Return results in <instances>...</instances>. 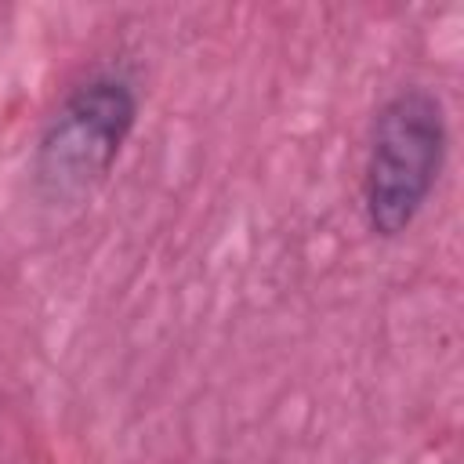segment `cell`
Listing matches in <instances>:
<instances>
[{"instance_id": "1", "label": "cell", "mask_w": 464, "mask_h": 464, "mask_svg": "<svg viewBox=\"0 0 464 464\" xmlns=\"http://www.w3.org/2000/svg\"><path fill=\"white\" fill-rule=\"evenodd\" d=\"M450 156L442 98L410 83L373 116L362 160V221L377 239H399L428 207Z\"/></svg>"}, {"instance_id": "2", "label": "cell", "mask_w": 464, "mask_h": 464, "mask_svg": "<svg viewBox=\"0 0 464 464\" xmlns=\"http://www.w3.org/2000/svg\"><path fill=\"white\" fill-rule=\"evenodd\" d=\"M138 123V83L123 65H102L80 76L47 116L33 185L47 203H80L112 174Z\"/></svg>"}]
</instances>
